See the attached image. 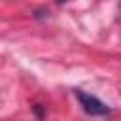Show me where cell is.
I'll return each mask as SVG.
<instances>
[{
    "mask_svg": "<svg viewBox=\"0 0 121 121\" xmlns=\"http://www.w3.org/2000/svg\"><path fill=\"white\" fill-rule=\"evenodd\" d=\"M76 98L79 100V106L83 108V112L89 113V115H106V113H110V106L104 104L95 95H89L81 89H76Z\"/></svg>",
    "mask_w": 121,
    "mask_h": 121,
    "instance_id": "cell-1",
    "label": "cell"
}]
</instances>
